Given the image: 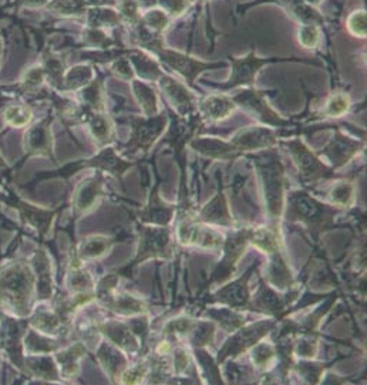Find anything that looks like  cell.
Returning <instances> with one entry per match:
<instances>
[{
    "mask_svg": "<svg viewBox=\"0 0 367 385\" xmlns=\"http://www.w3.org/2000/svg\"><path fill=\"white\" fill-rule=\"evenodd\" d=\"M249 158L255 165L260 182L266 213L270 219L279 220L283 216L287 188L282 159L277 151L272 148L249 153Z\"/></svg>",
    "mask_w": 367,
    "mask_h": 385,
    "instance_id": "obj_1",
    "label": "cell"
},
{
    "mask_svg": "<svg viewBox=\"0 0 367 385\" xmlns=\"http://www.w3.org/2000/svg\"><path fill=\"white\" fill-rule=\"evenodd\" d=\"M283 213L289 220L302 223L309 234L317 239L323 232L334 227V220L341 209L319 202L306 190H294L286 195Z\"/></svg>",
    "mask_w": 367,
    "mask_h": 385,
    "instance_id": "obj_2",
    "label": "cell"
},
{
    "mask_svg": "<svg viewBox=\"0 0 367 385\" xmlns=\"http://www.w3.org/2000/svg\"><path fill=\"white\" fill-rule=\"evenodd\" d=\"M174 256L171 230L168 226L138 223V247L135 256L117 270L121 277H131L134 269L149 259L169 260Z\"/></svg>",
    "mask_w": 367,
    "mask_h": 385,
    "instance_id": "obj_3",
    "label": "cell"
},
{
    "mask_svg": "<svg viewBox=\"0 0 367 385\" xmlns=\"http://www.w3.org/2000/svg\"><path fill=\"white\" fill-rule=\"evenodd\" d=\"M228 60L232 64V72L229 75V80L225 82H209L213 88H218L219 91H230L242 87H253L256 74L260 71L262 67H265L269 63H279V61H300L317 65V61L313 60H300V58H276V57H259L255 54V47L245 55V57H233L229 55Z\"/></svg>",
    "mask_w": 367,
    "mask_h": 385,
    "instance_id": "obj_4",
    "label": "cell"
},
{
    "mask_svg": "<svg viewBox=\"0 0 367 385\" xmlns=\"http://www.w3.org/2000/svg\"><path fill=\"white\" fill-rule=\"evenodd\" d=\"M282 145L287 149L292 161L297 169L299 179L303 185H314L323 179H331L336 176L334 169L324 163L317 153H314L300 136L282 141Z\"/></svg>",
    "mask_w": 367,
    "mask_h": 385,
    "instance_id": "obj_5",
    "label": "cell"
},
{
    "mask_svg": "<svg viewBox=\"0 0 367 385\" xmlns=\"http://www.w3.org/2000/svg\"><path fill=\"white\" fill-rule=\"evenodd\" d=\"M252 234H253V227L243 226V227H236L235 230L229 232L225 236L222 247H220L222 257L219 263L216 264V267L213 269L208 286L222 284L233 276L238 261L242 259L248 246L250 244Z\"/></svg>",
    "mask_w": 367,
    "mask_h": 385,
    "instance_id": "obj_6",
    "label": "cell"
},
{
    "mask_svg": "<svg viewBox=\"0 0 367 385\" xmlns=\"http://www.w3.org/2000/svg\"><path fill=\"white\" fill-rule=\"evenodd\" d=\"M279 134L266 125H252L239 129L229 141H225L226 159L235 161L245 153H253L275 148Z\"/></svg>",
    "mask_w": 367,
    "mask_h": 385,
    "instance_id": "obj_7",
    "label": "cell"
},
{
    "mask_svg": "<svg viewBox=\"0 0 367 385\" xmlns=\"http://www.w3.org/2000/svg\"><path fill=\"white\" fill-rule=\"evenodd\" d=\"M277 318H267L262 321H255L250 324H243L225 341V344L218 351L216 362L223 364L228 358H236L243 352H248L256 342H259L265 335L276 328Z\"/></svg>",
    "mask_w": 367,
    "mask_h": 385,
    "instance_id": "obj_8",
    "label": "cell"
},
{
    "mask_svg": "<svg viewBox=\"0 0 367 385\" xmlns=\"http://www.w3.org/2000/svg\"><path fill=\"white\" fill-rule=\"evenodd\" d=\"M232 99L238 105V108H242L249 115H252L255 119H257L262 125L266 126H287L292 122L283 116H280L267 102L266 99V91L256 90L253 87H246L239 90Z\"/></svg>",
    "mask_w": 367,
    "mask_h": 385,
    "instance_id": "obj_9",
    "label": "cell"
},
{
    "mask_svg": "<svg viewBox=\"0 0 367 385\" xmlns=\"http://www.w3.org/2000/svg\"><path fill=\"white\" fill-rule=\"evenodd\" d=\"M152 53L156 54L158 61L161 64H164L165 67H169L172 71L182 75V78L186 81L188 85H192L201 72H205L213 68H220L225 65L223 61H216V63L201 61L189 54L181 53L174 48H166L162 44L158 45Z\"/></svg>",
    "mask_w": 367,
    "mask_h": 385,
    "instance_id": "obj_10",
    "label": "cell"
},
{
    "mask_svg": "<svg viewBox=\"0 0 367 385\" xmlns=\"http://www.w3.org/2000/svg\"><path fill=\"white\" fill-rule=\"evenodd\" d=\"M169 122L166 114H156L154 116H132L131 118V136L125 143L128 153L148 152L156 139L164 134Z\"/></svg>",
    "mask_w": 367,
    "mask_h": 385,
    "instance_id": "obj_11",
    "label": "cell"
},
{
    "mask_svg": "<svg viewBox=\"0 0 367 385\" xmlns=\"http://www.w3.org/2000/svg\"><path fill=\"white\" fill-rule=\"evenodd\" d=\"M225 236L218 230L198 222L193 215H184L178 223V240L182 246H198L202 249H220Z\"/></svg>",
    "mask_w": 367,
    "mask_h": 385,
    "instance_id": "obj_12",
    "label": "cell"
},
{
    "mask_svg": "<svg viewBox=\"0 0 367 385\" xmlns=\"http://www.w3.org/2000/svg\"><path fill=\"white\" fill-rule=\"evenodd\" d=\"M260 261L255 260L249 269L236 280L222 286L220 288H218L208 301L211 303H218L235 310H242V308H248L249 310V304H250V291H249V280L253 274V271L257 270Z\"/></svg>",
    "mask_w": 367,
    "mask_h": 385,
    "instance_id": "obj_13",
    "label": "cell"
},
{
    "mask_svg": "<svg viewBox=\"0 0 367 385\" xmlns=\"http://www.w3.org/2000/svg\"><path fill=\"white\" fill-rule=\"evenodd\" d=\"M297 294H299L297 290L290 288L287 294L282 295L276 291V288L269 286L265 278H260L257 294L253 295V298L250 297L249 310H253V311H257V313H262L279 320L282 314L286 311V308L296 298Z\"/></svg>",
    "mask_w": 367,
    "mask_h": 385,
    "instance_id": "obj_14",
    "label": "cell"
},
{
    "mask_svg": "<svg viewBox=\"0 0 367 385\" xmlns=\"http://www.w3.org/2000/svg\"><path fill=\"white\" fill-rule=\"evenodd\" d=\"M156 82L168 104L179 116H191L195 114L198 99L188 87H185L182 82H179L166 72H164Z\"/></svg>",
    "mask_w": 367,
    "mask_h": 385,
    "instance_id": "obj_15",
    "label": "cell"
},
{
    "mask_svg": "<svg viewBox=\"0 0 367 385\" xmlns=\"http://www.w3.org/2000/svg\"><path fill=\"white\" fill-rule=\"evenodd\" d=\"M363 146L364 143L361 141L354 139L341 131H336L333 138L319 153L323 155L330 162V166L336 170L344 166Z\"/></svg>",
    "mask_w": 367,
    "mask_h": 385,
    "instance_id": "obj_16",
    "label": "cell"
},
{
    "mask_svg": "<svg viewBox=\"0 0 367 385\" xmlns=\"http://www.w3.org/2000/svg\"><path fill=\"white\" fill-rule=\"evenodd\" d=\"M193 219L201 223H208V224H218V226H228V227L235 226V220L229 212L226 195L223 190V183L220 179L218 180V190L215 196L199 210L198 215H193Z\"/></svg>",
    "mask_w": 367,
    "mask_h": 385,
    "instance_id": "obj_17",
    "label": "cell"
},
{
    "mask_svg": "<svg viewBox=\"0 0 367 385\" xmlns=\"http://www.w3.org/2000/svg\"><path fill=\"white\" fill-rule=\"evenodd\" d=\"M158 183L151 189L148 203L144 209L137 212V217L141 223L155 224V226H168L175 213V205L164 202L159 196Z\"/></svg>",
    "mask_w": 367,
    "mask_h": 385,
    "instance_id": "obj_18",
    "label": "cell"
},
{
    "mask_svg": "<svg viewBox=\"0 0 367 385\" xmlns=\"http://www.w3.org/2000/svg\"><path fill=\"white\" fill-rule=\"evenodd\" d=\"M198 107L201 116L213 122L225 121L238 109V105L232 97L222 92L206 95L201 99V102H198Z\"/></svg>",
    "mask_w": 367,
    "mask_h": 385,
    "instance_id": "obj_19",
    "label": "cell"
},
{
    "mask_svg": "<svg viewBox=\"0 0 367 385\" xmlns=\"http://www.w3.org/2000/svg\"><path fill=\"white\" fill-rule=\"evenodd\" d=\"M98 330L121 351L128 354H135L139 349V341L135 332L128 327V324L119 321H108L98 325Z\"/></svg>",
    "mask_w": 367,
    "mask_h": 385,
    "instance_id": "obj_20",
    "label": "cell"
},
{
    "mask_svg": "<svg viewBox=\"0 0 367 385\" xmlns=\"http://www.w3.org/2000/svg\"><path fill=\"white\" fill-rule=\"evenodd\" d=\"M127 57L132 65L135 78L142 81H158V78L165 72L158 58L147 53L144 48H131L127 51Z\"/></svg>",
    "mask_w": 367,
    "mask_h": 385,
    "instance_id": "obj_21",
    "label": "cell"
},
{
    "mask_svg": "<svg viewBox=\"0 0 367 385\" xmlns=\"http://www.w3.org/2000/svg\"><path fill=\"white\" fill-rule=\"evenodd\" d=\"M270 261L267 267V274H266V281L269 286H272L276 290H290L294 287V276L292 269L287 264L286 257L280 250H276L269 254Z\"/></svg>",
    "mask_w": 367,
    "mask_h": 385,
    "instance_id": "obj_22",
    "label": "cell"
},
{
    "mask_svg": "<svg viewBox=\"0 0 367 385\" xmlns=\"http://www.w3.org/2000/svg\"><path fill=\"white\" fill-rule=\"evenodd\" d=\"M87 165L94 166L100 170H105L110 172L111 175H114L119 182H122V176L124 173L137 165L135 161H128L121 158L115 149L112 146H105L97 156H94Z\"/></svg>",
    "mask_w": 367,
    "mask_h": 385,
    "instance_id": "obj_23",
    "label": "cell"
},
{
    "mask_svg": "<svg viewBox=\"0 0 367 385\" xmlns=\"http://www.w3.org/2000/svg\"><path fill=\"white\" fill-rule=\"evenodd\" d=\"M104 193V178L97 172L92 178L80 185L74 197V207L77 213L88 212Z\"/></svg>",
    "mask_w": 367,
    "mask_h": 385,
    "instance_id": "obj_24",
    "label": "cell"
},
{
    "mask_svg": "<svg viewBox=\"0 0 367 385\" xmlns=\"http://www.w3.org/2000/svg\"><path fill=\"white\" fill-rule=\"evenodd\" d=\"M131 82V88H132V94L139 105V108L142 109L145 116H154L156 114H159V108H158V92L155 91V88H152L147 81H142L139 78H134Z\"/></svg>",
    "mask_w": 367,
    "mask_h": 385,
    "instance_id": "obj_25",
    "label": "cell"
},
{
    "mask_svg": "<svg viewBox=\"0 0 367 385\" xmlns=\"http://www.w3.org/2000/svg\"><path fill=\"white\" fill-rule=\"evenodd\" d=\"M100 362L102 364L104 369L108 372L110 376L112 378H118L121 376L122 371L128 367L127 364V358L124 357V354L121 352V349L115 348L114 344H110L107 341H104L100 345V349L97 352Z\"/></svg>",
    "mask_w": 367,
    "mask_h": 385,
    "instance_id": "obj_26",
    "label": "cell"
},
{
    "mask_svg": "<svg viewBox=\"0 0 367 385\" xmlns=\"http://www.w3.org/2000/svg\"><path fill=\"white\" fill-rule=\"evenodd\" d=\"M117 242V237L114 236H104V234H95L87 237L78 247L77 256L81 260H94L100 259L104 254H107L111 249V246Z\"/></svg>",
    "mask_w": 367,
    "mask_h": 385,
    "instance_id": "obj_27",
    "label": "cell"
},
{
    "mask_svg": "<svg viewBox=\"0 0 367 385\" xmlns=\"http://www.w3.org/2000/svg\"><path fill=\"white\" fill-rule=\"evenodd\" d=\"M203 314L212 321H216L229 334L246 322V318L239 314L238 310L226 305L222 308H208L203 311Z\"/></svg>",
    "mask_w": 367,
    "mask_h": 385,
    "instance_id": "obj_28",
    "label": "cell"
},
{
    "mask_svg": "<svg viewBox=\"0 0 367 385\" xmlns=\"http://www.w3.org/2000/svg\"><path fill=\"white\" fill-rule=\"evenodd\" d=\"M286 10L300 24H316V26H320V24L324 23V17L321 16V13L316 9V6H312L309 3H304V1H289V3H286Z\"/></svg>",
    "mask_w": 367,
    "mask_h": 385,
    "instance_id": "obj_29",
    "label": "cell"
},
{
    "mask_svg": "<svg viewBox=\"0 0 367 385\" xmlns=\"http://www.w3.org/2000/svg\"><path fill=\"white\" fill-rule=\"evenodd\" d=\"M90 131L95 141L100 143H110L114 139V124L111 118L105 114L94 112L90 115Z\"/></svg>",
    "mask_w": 367,
    "mask_h": 385,
    "instance_id": "obj_30",
    "label": "cell"
},
{
    "mask_svg": "<svg viewBox=\"0 0 367 385\" xmlns=\"http://www.w3.org/2000/svg\"><path fill=\"white\" fill-rule=\"evenodd\" d=\"M356 199V188L353 180H339L327 190V200L337 207L353 206Z\"/></svg>",
    "mask_w": 367,
    "mask_h": 385,
    "instance_id": "obj_31",
    "label": "cell"
},
{
    "mask_svg": "<svg viewBox=\"0 0 367 385\" xmlns=\"http://www.w3.org/2000/svg\"><path fill=\"white\" fill-rule=\"evenodd\" d=\"M85 348L81 342L71 345L68 349L57 352L55 358L61 365L64 376H74L78 371V359L84 355Z\"/></svg>",
    "mask_w": 367,
    "mask_h": 385,
    "instance_id": "obj_32",
    "label": "cell"
},
{
    "mask_svg": "<svg viewBox=\"0 0 367 385\" xmlns=\"http://www.w3.org/2000/svg\"><path fill=\"white\" fill-rule=\"evenodd\" d=\"M188 335H189V342L193 348H202L212 344V340L215 335V321L195 320V324Z\"/></svg>",
    "mask_w": 367,
    "mask_h": 385,
    "instance_id": "obj_33",
    "label": "cell"
},
{
    "mask_svg": "<svg viewBox=\"0 0 367 385\" xmlns=\"http://www.w3.org/2000/svg\"><path fill=\"white\" fill-rule=\"evenodd\" d=\"M169 20L171 17L168 16L166 11H164L161 7H151L148 9L142 17H141V24L151 31L152 34H161L162 31H165V28L169 26Z\"/></svg>",
    "mask_w": 367,
    "mask_h": 385,
    "instance_id": "obj_34",
    "label": "cell"
},
{
    "mask_svg": "<svg viewBox=\"0 0 367 385\" xmlns=\"http://www.w3.org/2000/svg\"><path fill=\"white\" fill-rule=\"evenodd\" d=\"M350 107H351L350 95L344 91H337L330 95L324 108L321 109V114L326 118H339V116H343L346 112H349Z\"/></svg>",
    "mask_w": 367,
    "mask_h": 385,
    "instance_id": "obj_35",
    "label": "cell"
},
{
    "mask_svg": "<svg viewBox=\"0 0 367 385\" xmlns=\"http://www.w3.org/2000/svg\"><path fill=\"white\" fill-rule=\"evenodd\" d=\"M250 361L257 369H267L270 362L277 357L276 348L267 342H256L250 349Z\"/></svg>",
    "mask_w": 367,
    "mask_h": 385,
    "instance_id": "obj_36",
    "label": "cell"
},
{
    "mask_svg": "<svg viewBox=\"0 0 367 385\" xmlns=\"http://www.w3.org/2000/svg\"><path fill=\"white\" fill-rule=\"evenodd\" d=\"M329 367L327 362H312V361H293L292 368L296 369L299 376L304 379L307 384H317L320 382L321 374L326 371Z\"/></svg>",
    "mask_w": 367,
    "mask_h": 385,
    "instance_id": "obj_37",
    "label": "cell"
},
{
    "mask_svg": "<svg viewBox=\"0 0 367 385\" xmlns=\"http://www.w3.org/2000/svg\"><path fill=\"white\" fill-rule=\"evenodd\" d=\"M195 355L202 367V374L206 376V382L209 384H222L223 379L220 378L219 369H218V362L215 358L205 351V347L202 348H193Z\"/></svg>",
    "mask_w": 367,
    "mask_h": 385,
    "instance_id": "obj_38",
    "label": "cell"
},
{
    "mask_svg": "<svg viewBox=\"0 0 367 385\" xmlns=\"http://www.w3.org/2000/svg\"><path fill=\"white\" fill-rule=\"evenodd\" d=\"M91 77H92V70L90 65H78L74 67L65 77V87L68 90H75V88H81L87 84L91 82Z\"/></svg>",
    "mask_w": 367,
    "mask_h": 385,
    "instance_id": "obj_39",
    "label": "cell"
},
{
    "mask_svg": "<svg viewBox=\"0 0 367 385\" xmlns=\"http://www.w3.org/2000/svg\"><path fill=\"white\" fill-rule=\"evenodd\" d=\"M195 324V318L191 317H175L165 322L162 327V332L168 337L171 335H188Z\"/></svg>",
    "mask_w": 367,
    "mask_h": 385,
    "instance_id": "obj_40",
    "label": "cell"
},
{
    "mask_svg": "<svg viewBox=\"0 0 367 385\" xmlns=\"http://www.w3.org/2000/svg\"><path fill=\"white\" fill-rule=\"evenodd\" d=\"M297 41L304 48H316L320 41V28L316 24H300L297 28Z\"/></svg>",
    "mask_w": 367,
    "mask_h": 385,
    "instance_id": "obj_41",
    "label": "cell"
},
{
    "mask_svg": "<svg viewBox=\"0 0 367 385\" xmlns=\"http://www.w3.org/2000/svg\"><path fill=\"white\" fill-rule=\"evenodd\" d=\"M83 97L85 102L95 111L100 112L104 108V98H102V82L100 80H95L90 84L83 91Z\"/></svg>",
    "mask_w": 367,
    "mask_h": 385,
    "instance_id": "obj_42",
    "label": "cell"
},
{
    "mask_svg": "<svg viewBox=\"0 0 367 385\" xmlns=\"http://www.w3.org/2000/svg\"><path fill=\"white\" fill-rule=\"evenodd\" d=\"M367 14H366V10L364 9H358V10H354L349 17H347V30L356 36V37H361L364 38L366 37V33H367Z\"/></svg>",
    "mask_w": 367,
    "mask_h": 385,
    "instance_id": "obj_43",
    "label": "cell"
},
{
    "mask_svg": "<svg viewBox=\"0 0 367 385\" xmlns=\"http://www.w3.org/2000/svg\"><path fill=\"white\" fill-rule=\"evenodd\" d=\"M148 368H149L148 359L147 361H141V362H138L134 367H127L122 371L121 376H119L121 378L119 382H122V384H139L147 376Z\"/></svg>",
    "mask_w": 367,
    "mask_h": 385,
    "instance_id": "obj_44",
    "label": "cell"
},
{
    "mask_svg": "<svg viewBox=\"0 0 367 385\" xmlns=\"http://www.w3.org/2000/svg\"><path fill=\"white\" fill-rule=\"evenodd\" d=\"M118 14L122 21L128 24H137L139 21V3L138 0H121L118 4Z\"/></svg>",
    "mask_w": 367,
    "mask_h": 385,
    "instance_id": "obj_45",
    "label": "cell"
},
{
    "mask_svg": "<svg viewBox=\"0 0 367 385\" xmlns=\"http://www.w3.org/2000/svg\"><path fill=\"white\" fill-rule=\"evenodd\" d=\"M174 372L175 376H182L192 365V357L188 354V351L184 347H176L174 349Z\"/></svg>",
    "mask_w": 367,
    "mask_h": 385,
    "instance_id": "obj_46",
    "label": "cell"
},
{
    "mask_svg": "<svg viewBox=\"0 0 367 385\" xmlns=\"http://www.w3.org/2000/svg\"><path fill=\"white\" fill-rule=\"evenodd\" d=\"M155 3L169 17H179L191 7V0H155Z\"/></svg>",
    "mask_w": 367,
    "mask_h": 385,
    "instance_id": "obj_47",
    "label": "cell"
},
{
    "mask_svg": "<svg viewBox=\"0 0 367 385\" xmlns=\"http://www.w3.org/2000/svg\"><path fill=\"white\" fill-rule=\"evenodd\" d=\"M111 72L124 81H132L135 78V72L132 70V65L128 60V57H119L111 64Z\"/></svg>",
    "mask_w": 367,
    "mask_h": 385,
    "instance_id": "obj_48",
    "label": "cell"
},
{
    "mask_svg": "<svg viewBox=\"0 0 367 385\" xmlns=\"http://www.w3.org/2000/svg\"><path fill=\"white\" fill-rule=\"evenodd\" d=\"M92 13L95 14L92 21L94 24H98V26H115V24L124 23L118 11L112 9H97V10H92Z\"/></svg>",
    "mask_w": 367,
    "mask_h": 385,
    "instance_id": "obj_49",
    "label": "cell"
},
{
    "mask_svg": "<svg viewBox=\"0 0 367 385\" xmlns=\"http://www.w3.org/2000/svg\"><path fill=\"white\" fill-rule=\"evenodd\" d=\"M30 146H31V149H34L37 152H47V149L50 146V138L47 134V128L37 126L31 131Z\"/></svg>",
    "mask_w": 367,
    "mask_h": 385,
    "instance_id": "obj_50",
    "label": "cell"
},
{
    "mask_svg": "<svg viewBox=\"0 0 367 385\" xmlns=\"http://www.w3.org/2000/svg\"><path fill=\"white\" fill-rule=\"evenodd\" d=\"M55 10H58L63 14H80L85 10V1L84 0H57L54 1Z\"/></svg>",
    "mask_w": 367,
    "mask_h": 385,
    "instance_id": "obj_51",
    "label": "cell"
},
{
    "mask_svg": "<svg viewBox=\"0 0 367 385\" xmlns=\"http://www.w3.org/2000/svg\"><path fill=\"white\" fill-rule=\"evenodd\" d=\"M11 112H14V116L13 115H10V116H7V119H9V122L10 124H14L16 126H18V125H23V124H26L28 119H30V112H28V109H26V108H18V107H11V108H9Z\"/></svg>",
    "mask_w": 367,
    "mask_h": 385,
    "instance_id": "obj_52",
    "label": "cell"
},
{
    "mask_svg": "<svg viewBox=\"0 0 367 385\" xmlns=\"http://www.w3.org/2000/svg\"><path fill=\"white\" fill-rule=\"evenodd\" d=\"M192 1H193V0H191V3H192Z\"/></svg>",
    "mask_w": 367,
    "mask_h": 385,
    "instance_id": "obj_53",
    "label": "cell"
}]
</instances>
